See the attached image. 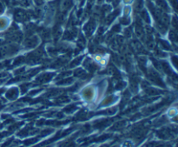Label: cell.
<instances>
[{
    "label": "cell",
    "mask_w": 178,
    "mask_h": 147,
    "mask_svg": "<svg viewBox=\"0 0 178 147\" xmlns=\"http://www.w3.org/2000/svg\"><path fill=\"white\" fill-rule=\"evenodd\" d=\"M159 45H160L163 50H169V49H170V45H169L166 41H163V40H160V41H159Z\"/></svg>",
    "instance_id": "cell-18"
},
{
    "label": "cell",
    "mask_w": 178,
    "mask_h": 147,
    "mask_svg": "<svg viewBox=\"0 0 178 147\" xmlns=\"http://www.w3.org/2000/svg\"><path fill=\"white\" fill-rule=\"evenodd\" d=\"M73 82V79H71V78H61V80H59L57 84H70Z\"/></svg>",
    "instance_id": "cell-15"
},
{
    "label": "cell",
    "mask_w": 178,
    "mask_h": 147,
    "mask_svg": "<svg viewBox=\"0 0 178 147\" xmlns=\"http://www.w3.org/2000/svg\"><path fill=\"white\" fill-rule=\"evenodd\" d=\"M74 76L82 79H85L88 77V73L82 69H77L74 71Z\"/></svg>",
    "instance_id": "cell-11"
},
{
    "label": "cell",
    "mask_w": 178,
    "mask_h": 147,
    "mask_svg": "<svg viewBox=\"0 0 178 147\" xmlns=\"http://www.w3.org/2000/svg\"><path fill=\"white\" fill-rule=\"evenodd\" d=\"M123 2L125 4V5H129L133 2V0H123Z\"/></svg>",
    "instance_id": "cell-21"
},
{
    "label": "cell",
    "mask_w": 178,
    "mask_h": 147,
    "mask_svg": "<svg viewBox=\"0 0 178 147\" xmlns=\"http://www.w3.org/2000/svg\"><path fill=\"white\" fill-rule=\"evenodd\" d=\"M96 29V21L93 19H90L84 26V32L87 35V37H90Z\"/></svg>",
    "instance_id": "cell-4"
},
{
    "label": "cell",
    "mask_w": 178,
    "mask_h": 147,
    "mask_svg": "<svg viewBox=\"0 0 178 147\" xmlns=\"http://www.w3.org/2000/svg\"><path fill=\"white\" fill-rule=\"evenodd\" d=\"M131 12V8L129 6V5H126L123 9V16H126V17H129V14Z\"/></svg>",
    "instance_id": "cell-19"
},
{
    "label": "cell",
    "mask_w": 178,
    "mask_h": 147,
    "mask_svg": "<svg viewBox=\"0 0 178 147\" xmlns=\"http://www.w3.org/2000/svg\"><path fill=\"white\" fill-rule=\"evenodd\" d=\"M32 13H31L30 12H27V11H25V10H22V9H18L15 11V13H14V17H15V19L18 21V22H25V21H28L31 17H32Z\"/></svg>",
    "instance_id": "cell-2"
},
{
    "label": "cell",
    "mask_w": 178,
    "mask_h": 147,
    "mask_svg": "<svg viewBox=\"0 0 178 147\" xmlns=\"http://www.w3.org/2000/svg\"><path fill=\"white\" fill-rule=\"evenodd\" d=\"M169 38L170 40L174 43V44H176L177 42V33H176V31L175 30H172L169 33Z\"/></svg>",
    "instance_id": "cell-16"
},
{
    "label": "cell",
    "mask_w": 178,
    "mask_h": 147,
    "mask_svg": "<svg viewBox=\"0 0 178 147\" xmlns=\"http://www.w3.org/2000/svg\"><path fill=\"white\" fill-rule=\"evenodd\" d=\"M9 25V19L5 17L0 18V30L5 29Z\"/></svg>",
    "instance_id": "cell-13"
},
{
    "label": "cell",
    "mask_w": 178,
    "mask_h": 147,
    "mask_svg": "<svg viewBox=\"0 0 178 147\" xmlns=\"http://www.w3.org/2000/svg\"><path fill=\"white\" fill-rule=\"evenodd\" d=\"M155 7L162 12H168L170 11L168 5L165 0H155Z\"/></svg>",
    "instance_id": "cell-5"
},
{
    "label": "cell",
    "mask_w": 178,
    "mask_h": 147,
    "mask_svg": "<svg viewBox=\"0 0 178 147\" xmlns=\"http://www.w3.org/2000/svg\"><path fill=\"white\" fill-rule=\"evenodd\" d=\"M83 96L87 99L90 100L94 96V90L92 87H87L83 91Z\"/></svg>",
    "instance_id": "cell-10"
},
{
    "label": "cell",
    "mask_w": 178,
    "mask_h": 147,
    "mask_svg": "<svg viewBox=\"0 0 178 147\" xmlns=\"http://www.w3.org/2000/svg\"><path fill=\"white\" fill-rule=\"evenodd\" d=\"M120 22L122 25H127L130 23V19H129V17H126V16H123V18H121L120 19Z\"/></svg>",
    "instance_id": "cell-17"
},
{
    "label": "cell",
    "mask_w": 178,
    "mask_h": 147,
    "mask_svg": "<svg viewBox=\"0 0 178 147\" xmlns=\"http://www.w3.org/2000/svg\"><path fill=\"white\" fill-rule=\"evenodd\" d=\"M77 34V32L76 29H71V30H67L64 35V39L65 40H72L76 38Z\"/></svg>",
    "instance_id": "cell-9"
},
{
    "label": "cell",
    "mask_w": 178,
    "mask_h": 147,
    "mask_svg": "<svg viewBox=\"0 0 178 147\" xmlns=\"http://www.w3.org/2000/svg\"><path fill=\"white\" fill-rule=\"evenodd\" d=\"M18 50L19 48L16 45H9L4 46L0 49V58L14 55L18 52Z\"/></svg>",
    "instance_id": "cell-1"
},
{
    "label": "cell",
    "mask_w": 178,
    "mask_h": 147,
    "mask_svg": "<svg viewBox=\"0 0 178 147\" xmlns=\"http://www.w3.org/2000/svg\"><path fill=\"white\" fill-rule=\"evenodd\" d=\"M140 15H141V18H142V19L144 21V22H146V23H149V13L145 11V10H141L140 11Z\"/></svg>",
    "instance_id": "cell-14"
},
{
    "label": "cell",
    "mask_w": 178,
    "mask_h": 147,
    "mask_svg": "<svg viewBox=\"0 0 178 147\" xmlns=\"http://www.w3.org/2000/svg\"><path fill=\"white\" fill-rule=\"evenodd\" d=\"M81 60H82V57H81V58H76L73 62H71V63L70 64L69 67H70V68H71V67H74V66L77 65L81 62Z\"/></svg>",
    "instance_id": "cell-20"
},
{
    "label": "cell",
    "mask_w": 178,
    "mask_h": 147,
    "mask_svg": "<svg viewBox=\"0 0 178 147\" xmlns=\"http://www.w3.org/2000/svg\"><path fill=\"white\" fill-rule=\"evenodd\" d=\"M84 67H85L89 71H90V72H93V71H97V70L98 69L97 64L94 63V62H93L92 60H90V59H86V60L84 61Z\"/></svg>",
    "instance_id": "cell-7"
},
{
    "label": "cell",
    "mask_w": 178,
    "mask_h": 147,
    "mask_svg": "<svg viewBox=\"0 0 178 147\" xmlns=\"http://www.w3.org/2000/svg\"><path fill=\"white\" fill-rule=\"evenodd\" d=\"M53 76H54L53 73H49V72H47V73H43V74H41V75L38 78L37 82H38V83H40V84L46 83V82L50 81V80L53 78Z\"/></svg>",
    "instance_id": "cell-6"
},
{
    "label": "cell",
    "mask_w": 178,
    "mask_h": 147,
    "mask_svg": "<svg viewBox=\"0 0 178 147\" xmlns=\"http://www.w3.org/2000/svg\"><path fill=\"white\" fill-rule=\"evenodd\" d=\"M73 5V2L72 0H64V1L61 3L60 8H61V12H66L67 11H69Z\"/></svg>",
    "instance_id": "cell-8"
},
{
    "label": "cell",
    "mask_w": 178,
    "mask_h": 147,
    "mask_svg": "<svg viewBox=\"0 0 178 147\" xmlns=\"http://www.w3.org/2000/svg\"><path fill=\"white\" fill-rule=\"evenodd\" d=\"M38 43H39V38L37 36H30L25 40L24 45L25 48L31 49L36 47L38 45Z\"/></svg>",
    "instance_id": "cell-3"
},
{
    "label": "cell",
    "mask_w": 178,
    "mask_h": 147,
    "mask_svg": "<svg viewBox=\"0 0 178 147\" xmlns=\"http://www.w3.org/2000/svg\"><path fill=\"white\" fill-rule=\"evenodd\" d=\"M6 96H7L8 98L14 99V98H16L18 96V90L17 88H12V89H11V90L8 91Z\"/></svg>",
    "instance_id": "cell-12"
}]
</instances>
